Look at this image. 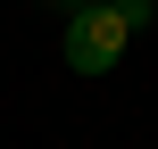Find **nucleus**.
Wrapping results in <instances>:
<instances>
[{
  "mask_svg": "<svg viewBox=\"0 0 158 149\" xmlns=\"http://www.w3.org/2000/svg\"><path fill=\"white\" fill-rule=\"evenodd\" d=\"M150 17H158V0H92V8H75L67 17V66L75 75H108Z\"/></svg>",
  "mask_w": 158,
  "mask_h": 149,
  "instance_id": "obj_1",
  "label": "nucleus"
},
{
  "mask_svg": "<svg viewBox=\"0 0 158 149\" xmlns=\"http://www.w3.org/2000/svg\"><path fill=\"white\" fill-rule=\"evenodd\" d=\"M75 8H92V0H75Z\"/></svg>",
  "mask_w": 158,
  "mask_h": 149,
  "instance_id": "obj_2",
  "label": "nucleus"
}]
</instances>
